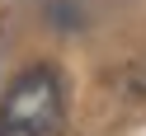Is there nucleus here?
Instances as JSON below:
<instances>
[{"label": "nucleus", "instance_id": "1", "mask_svg": "<svg viewBox=\"0 0 146 136\" xmlns=\"http://www.w3.org/2000/svg\"><path fill=\"white\" fill-rule=\"evenodd\" d=\"M61 122V85L47 66H29L0 99V136H52Z\"/></svg>", "mask_w": 146, "mask_h": 136}]
</instances>
